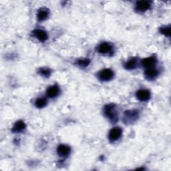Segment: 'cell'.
I'll list each match as a JSON object with an SVG mask.
<instances>
[{
    "mask_svg": "<svg viewBox=\"0 0 171 171\" xmlns=\"http://www.w3.org/2000/svg\"><path fill=\"white\" fill-rule=\"evenodd\" d=\"M104 115L112 122H116L118 119V114L115 110V106L113 104L106 106L104 108Z\"/></svg>",
    "mask_w": 171,
    "mask_h": 171,
    "instance_id": "1",
    "label": "cell"
},
{
    "mask_svg": "<svg viewBox=\"0 0 171 171\" xmlns=\"http://www.w3.org/2000/svg\"><path fill=\"white\" fill-rule=\"evenodd\" d=\"M122 129L120 128H115L112 129L110 132H109V135H108V138H109L110 141H116L118 139L120 138L122 135Z\"/></svg>",
    "mask_w": 171,
    "mask_h": 171,
    "instance_id": "2",
    "label": "cell"
},
{
    "mask_svg": "<svg viewBox=\"0 0 171 171\" xmlns=\"http://www.w3.org/2000/svg\"><path fill=\"white\" fill-rule=\"evenodd\" d=\"M114 76L113 72L110 69H104L99 74V78L102 81H108L111 80Z\"/></svg>",
    "mask_w": 171,
    "mask_h": 171,
    "instance_id": "3",
    "label": "cell"
},
{
    "mask_svg": "<svg viewBox=\"0 0 171 171\" xmlns=\"http://www.w3.org/2000/svg\"><path fill=\"white\" fill-rule=\"evenodd\" d=\"M138 113L136 110H128L125 112L124 114V118L126 122H133L138 118Z\"/></svg>",
    "mask_w": 171,
    "mask_h": 171,
    "instance_id": "4",
    "label": "cell"
},
{
    "mask_svg": "<svg viewBox=\"0 0 171 171\" xmlns=\"http://www.w3.org/2000/svg\"><path fill=\"white\" fill-rule=\"evenodd\" d=\"M136 97L141 101H147L151 97L150 92L147 90H139L136 92Z\"/></svg>",
    "mask_w": 171,
    "mask_h": 171,
    "instance_id": "5",
    "label": "cell"
},
{
    "mask_svg": "<svg viewBox=\"0 0 171 171\" xmlns=\"http://www.w3.org/2000/svg\"><path fill=\"white\" fill-rule=\"evenodd\" d=\"M151 8V2L148 1L138 2L136 5V9L138 12H146Z\"/></svg>",
    "mask_w": 171,
    "mask_h": 171,
    "instance_id": "6",
    "label": "cell"
},
{
    "mask_svg": "<svg viewBox=\"0 0 171 171\" xmlns=\"http://www.w3.org/2000/svg\"><path fill=\"white\" fill-rule=\"evenodd\" d=\"M112 51V45L108 43H103L101 44L99 47L98 48V51L100 54H109Z\"/></svg>",
    "mask_w": 171,
    "mask_h": 171,
    "instance_id": "7",
    "label": "cell"
},
{
    "mask_svg": "<svg viewBox=\"0 0 171 171\" xmlns=\"http://www.w3.org/2000/svg\"><path fill=\"white\" fill-rule=\"evenodd\" d=\"M157 62V59L156 58H154L153 56L149 57V58H147L144 59L142 61V65L145 67V68H151V67H152Z\"/></svg>",
    "mask_w": 171,
    "mask_h": 171,
    "instance_id": "8",
    "label": "cell"
},
{
    "mask_svg": "<svg viewBox=\"0 0 171 171\" xmlns=\"http://www.w3.org/2000/svg\"><path fill=\"white\" fill-rule=\"evenodd\" d=\"M34 34L35 38H37V39H38L40 41H42V42L46 41L48 39V34L44 30L36 29L34 32Z\"/></svg>",
    "mask_w": 171,
    "mask_h": 171,
    "instance_id": "9",
    "label": "cell"
},
{
    "mask_svg": "<svg viewBox=\"0 0 171 171\" xmlns=\"http://www.w3.org/2000/svg\"><path fill=\"white\" fill-rule=\"evenodd\" d=\"M57 152L61 157H66L70 152V148L66 145H60L57 148Z\"/></svg>",
    "mask_w": 171,
    "mask_h": 171,
    "instance_id": "10",
    "label": "cell"
},
{
    "mask_svg": "<svg viewBox=\"0 0 171 171\" xmlns=\"http://www.w3.org/2000/svg\"><path fill=\"white\" fill-rule=\"evenodd\" d=\"M158 74V72L157 70L154 68H149L145 72V76L148 80H153L156 78Z\"/></svg>",
    "mask_w": 171,
    "mask_h": 171,
    "instance_id": "11",
    "label": "cell"
},
{
    "mask_svg": "<svg viewBox=\"0 0 171 171\" xmlns=\"http://www.w3.org/2000/svg\"><path fill=\"white\" fill-rule=\"evenodd\" d=\"M59 91L60 90L58 86H53L50 87L47 90L46 94H47V96L50 98H54L58 96V94H59Z\"/></svg>",
    "mask_w": 171,
    "mask_h": 171,
    "instance_id": "12",
    "label": "cell"
},
{
    "mask_svg": "<svg viewBox=\"0 0 171 171\" xmlns=\"http://www.w3.org/2000/svg\"><path fill=\"white\" fill-rule=\"evenodd\" d=\"M25 128V123L22 120H19L17 122H15V124H14L12 131L15 132H20L23 131Z\"/></svg>",
    "mask_w": 171,
    "mask_h": 171,
    "instance_id": "13",
    "label": "cell"
},
{
    "mask_svg": "<svg viewBox=\"0 0 171 171\" xmlns=\"http://www.w3.org/2000/svg\"><path fill=\"white\" fill-rule=\"evenodd\" d=\"M48 15L49 12H48L47 9L44 8L41 9L39 10L38 13V18L40 21H44L48 17Z\"/></svg>",
    "mask_w": 171,
    "mask_h": 171,
    "instance_id": "14",
    "label": "cell"
},
{
    "mask_svg": "<svg viewBox=\"0 0 171 171\" xmlns=\"http://www.w3.org/2000/svg\"><path fill=\"white\" fill-rule=\"evenodd\" d=\"M137 66V61L136 59H132L128 61L124 65L125 68L127 70H133L136 68Z\"/></svg>",
    "mask_w": 171,
    "mask_h": 171,
    "instance_id": "15",
    "label": "cell"
},
{
    "mask_svg": "<svg viewBox=\"0 0 171 171\" xmlns=\"http://www.w3.org/2000/svg\"><path fill=\"white\" fill-rule=\"evenodd\" d=\"M46 104H47V100L44 98H40L35 100V105L37 108H43L46 105Z\"/></svg>",
    "mask_w": 171,
    "mask_h": 171,
    "instance_id": "16",
    "label": "cell"
},
{
    "mask_svg": "<svg viewBox=\"0 0 171 171\" xmlns=\"http://www.w3.org/2000/svg\"><path fill=\"white\" fill-rule=\"evenodd\" d=\"M77 64H78V65L80 66L86 67V66L89 65L90 60H88V59H82V60H78V61H77Z\"/></svg>",
    "mask_w": 171,
    "mask_h": 171,
    "instance_id": "17",
    "label": "cell"
},
{
    "mask_svg": "<svg viewBox=\"0 0 171 171\" xmlns=\"http://www.w3.org/2000/svg\"><path fill=\"white\" fill-rule=\"evenodd\" d=\"M39 73L41 74V75H42L45 77H48L50 74H51V72L49 69H46V68H41L40 70L39 71Z\"/></svg>",
    "mask_w": 171,
    "mask_h": 171,
    "instance_id": "18",
    "label": "cell"
},
{
    "mask_svg": "<svg viewBox=\"0 0 171 171\" xmlns=\"http://www.w3.org/2000/svg\"><path fill=\"white\" fill-rule=\"evenodd\" d=\"M160 32L163 34H164L166 36H170V27H166L160 29Z\"/></svg>",
    "mask_w": 171,
    "mask_h": 171,
    "instance_id": "19",
    "label": "cell"
}]
</instances>
